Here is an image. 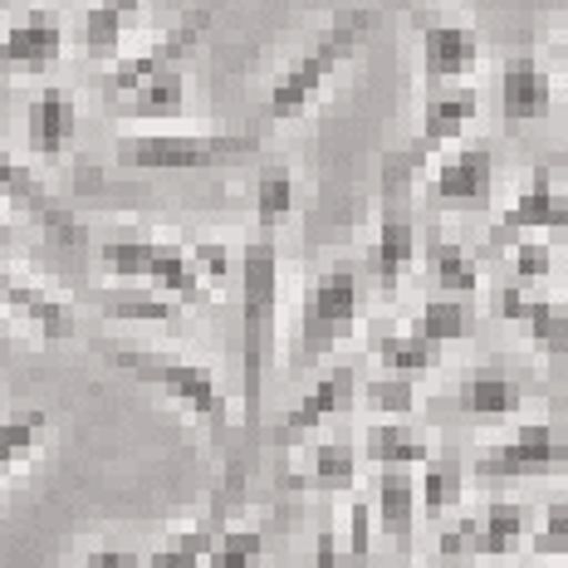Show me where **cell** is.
Wrapping results in <instances>:
<instances>
[{"label":"cell","mask_w":568,"mask_h":568,"mask_svg":"<svg viewBox=\"0 0 568 568\" xmlns=\"http://www.w3.org/2000/svg\"><path fill=\"white\" fill-rule=\"evenodd\" d=\"M275 318H280V251L275 235H255L241 251V402L245 426H260L265 373L275 358Z\"/></svg>","instance_id":"obj_1"},{"label":"cell","mask_w":568,"mask_h":568,"mask_svg":"<svg viewBox=\"0 0 568 568\" xmlns=\"http://www.w3.org/2000/svg\"><path fill=\"white\" fill-rule=\"evenodd\" d=\"M373 10L363 6H343L334 20L324 26V34L294 59L290 69L270 84V99H265V123H294L314 109V99L328 89V79L338 74L343 64L353 59V50L363 44V34L373 30Z\"/></svg>","instance_id":"obj_2"},{"label":"cell","mask_w":568,"mask_h":568,"mask_svg":"<svg viewBox=\"0 0 568 568\" xmlns=\"http://www.w3.org/2000/svg\"><path fill=\"white\" fill-rule=\"evenodd\" d=\"M103 353H109L113 368L133 373L138 383L168 393L192 422L211 426V432H226L231 402H226V393H221V383H216V373H211L206 363L182 358V353H168V348H118V343H113V348H103Z\"/></svg>","instance_id":"obj_3"},{"label":"cell","mask_w":568,"mask_h":568,"mask_svg":"<svg viewBox=\"0 0 568 568\" xmlns=\"http://www.w3.org/2000/svg\"><path fill=\"white\" fill-rule=\"evenodd\" d=\"M99 270L123 284H148L172 304H206V280L196 275L186 245L158 241V235H118L99 245Z\"/></svg>","instance_id":"obj_4"},{"label":"cell","mask_w":568,"mask_h":568,"mask_svg":"<svg viewBox=\"0 0 568 568\" xmlns=\"http://www.w3.org/2000/svg\"><path fill=\"white\" fill-rule=\"evenodd\" d=\"M260 152V133H123L113 162L133 172H206Z\"/></svg>","instance_id":"obj_5"},{"label":"cell","mask_w":568,"mask_h":568,"mask_svg":"<svg viewBox=\"0 0 568 568\" xmlns=\"http://www.w3.org/2000/svg\"><path fill=\"white\" fill-rule=\"evenodd\" d=\"M412 186H417V176L402 168L397 152H387L383 176H377V245H373V275H377V290H383L387 300L397 294V284L407 280L412 260H417Z\"/></svg>","instance_id":"obj_6"},{"label":"cell","mask_w":568,"mask_h":568,"mask_svg":"<svg viewBox=\"0 0 568 568\" xmlns=\"http://www.w3.org/2000/svg\"><path fill=\"white\" fill-rule=\"evenodd\" d=\"M358 304H363V284L353 265L324 270L310 294H304V314H300V363H324L343 338L358 324Z\"/></svg>","instance_id":"obj_7"},{"label":"cell","mask_w":568,"mask_h":568,"mask_svg":"<svg viewBox=\"0 0 568 568\" xmlns=\"http://www.w3.org/2000/svg\"><path fill=\"white\" fill-rule=\"evenodd\" d=\"M211 20H216V10L196 6V10H186L172 30H162L158 40L142 44V50L118 54L109 64V74H103V93H113V99H118V93H138L148 79L168 74V69H182L186 59H192V50L201 44V34L211 30Z\"/></svg>","instance_id":"obj_8"},{"label":"cell","mask_w":568,"mask_h":568,"mask_svg":"<svg viewBox=\"0 0 568 568\" xmlns=\"http://www.w3.org/2000/svg\"><path fill=\"white\" fill-rule=\"evenodd\" d=\"M0 201H10V206L20 211V216L30 221L34 231L44 235V241L54 245V251H69V255H84V245H89V231H84V221L74 216V211L59 201L50 186L34 176L26 162H16V158H6L0 152Z\"/></svg>","instance_id":"obj_9"},{"label":"cell","mask_w":568,"mask_h":568,"mask_svg":"<svg viewBox=\"0 0 568 568\" xmlns=\"http://www.w3.org/2000/svg\"><path fill=\"white\" fill-rule=\"evenodd\" d=\"M568 460V442L554 422H525L510 432L500 446L480 452L476 476L480 480H525V476H549Z\"/></svg>","instance_id":"obj_10"},{"label":"cell","mask_w":568,"mask_h":568,"mask_svg":"<svg viewBox=\"0 0 568 568\" xmlns=\"http://www.w3.org/2000/svg\"><path fill=\"white\" fill-rule=\"evenodd\" d=\"M539 231L564 235V245H568V192L554 182L549 168H535L529 186H519V196L510 201V211L495 221L490 251H505V245L529 241V235H539Z\"/></svg>","instance_id":"obj_11"},{"label":"cell","mask_w":568,"mask_h":568,"mask_svg":"<svg viewBox=\"0 0 568 568\" xmlns=\"http://www.w3.org/2000/svg\"><path fill=\"white\" fill-rule=\"evenodd\" d=\"M476 109H480L476 89H432L426 93L417 138H412L407 148H397L402 168H407L412 176H417L422 168H432V162L446 152V142H456L470 123H476Z\"/></svg>","instance_id":"obj_12"},{"label":"cell","mask_w":568,"mask_h":568,"mask_svg":"<svg viewBox=\"0 0 568 568\" xmlns=\"http://www.w3.org/2000/svg\"><path fill=\"white\" fill-rule=\"evenodd\" d=\"M64 54V26L54 10H26L0 34V74H50Z\"/></svg>","instance_id":"obj_13"},{"label":"cell","mask_w":568,"mask_h":568,"mask_svg":"<svg viewBox=\"0 0 568 568\" xmlns=\"http://www.w3.org/2000/svg\"><path fill=\"white\" fill-rule=\"evenodd\" d=\"M495 192V158L485 142H466L456 152H442L432 168V196L446 206H485Z\"/></svg>","instance_id":"obj_14"},{"label":"cell","mask_w":568,"mask_h":568,"mask_svg":"<svg viewBox=\"0 0 568 568\" xmlns=\"http://www.w3.org/2000/svg\"><path fill=\"white\" fill-rule=\"evenodd\" d=\"M79 138V103L64 84H44L26 109V148L40 162H59Z\"/></svg>","instance_id":"obj_15"},{"label":"cell","mask_w":568,"mask_h":568,"mask_svg":"<svg viewBox=\"0 0 568 568\" xmlns=\"http://www.w3.org/2000/svg\"><path fill=\"white\" fill-rule=\"evenodd\" d=\"M480 64V34L452 20H422V79L426 89H442L452 79L476 74Z\"/></svg>","instance_id":"obj_16"},{"label":"cell","mask_w":568,"mask_h":568,"mask_svg":"<svg viewBox=\"0 0 568 568\" xmlns=\"http://www.w3.org/2000/svg\"><path fill=\"white\" fill-rule=\"evenodd\" d=\"M495 310H500V318L525 328V338L535 343L544 358H564L568 353V310L564 304L535 300V294H525L519 284H505V290L495 294Z\"/></svg>","instance_id":"obj_17"},{"label":"cell","mask_w":568,"mask_h":568,"mask_svg":"<svg viewBox=\"0 0 568 568\" xmlns=\"http://www.w3.org/2000/svg\"><path fill=\"white\" fill-rule=\"evenodd\" d=\"M0 304H6V310L16 314L40 343H69V338H74V328H79L74 310H69L54 290H44V284H34L26 275H10L6 280V300H0Z\"/></svg>","instance_id":"obj_18"},{"label":"cell","mask_w":568,"mask_h":568,"mask_svg":"<svg viewBox=\"0 0 568 568\" xmlns=\"http://www.w3.org/2000/svg\"><path fill=\"white\" fill-rule=\"evenodd\" d=\"M235 485H241V470H231L226 490L216 495L211 515H201L196 525L172 529V535L148 554V568H206V559H211V544H216V535L226 529V505H231V490H235Z\"/></svg>","instance_id":"obj_19"},{"label":"cell","mask_w":568,"mask_h":568,"mask_svg":"<svg viewBox=\"0 0 568 568\" xmlns=\"http://www.w3.org/2000/svg\"><path fill=\"white\" fill-rule=\"evenodd\" d=\"M554 113V79L544 74V64L535 54H515L500 69V118L510 128L519 123H539Z\"/></svg>","instance_id":"obj_20"},{"label":"cell","mask_w":568,"mask_h":568,"mask_svg":"<svg viewBox=\"0 0 568 568\" xmlns=\"http://www.w3.org/2000/svg\"><path fill=\"white\" fill-rule=\"evenodd\" d=\"M353 393H358V377H353V368H328V373L310 387V393H304L290 412H284L280 436H284V442H300V436L318 432V426H324L328 417H338V412L348 407Z\"/></svg>","instance_id":"obj_21"},{"label":"cell","mask_w":568,"mask_h":568,"mask_svg":"<svg viewBox=\"0 0 568 568\" xmlns=\"http://www.w3.org/2000/svg\"><path fill=\"white\" fill-rule=\"evenodd\" d=\"M535 535L529 505L519 500H490L485 515H476V559H510L525 549V539Z\"/></svg>","instance_id":"obj_22"},{"label":"cell","mask_w":568,"mask_h":568,"mask_svg":"<svg viewBox=\"0 0 568 568\" xmlns=\"http://www.w3.org/2000/svg\"><path fill=\"white\" fill-rule=\"evenodd\" d=\"M142 0H93L84 10V59L89 64H113L123 54V34L138 20Z\"/></svg>","instance_id":"obj_23"},{"label":"cell","mask_w":568,"mask_h":568,"mask_svg":"<svg viewBox=\"0 0 568 568\" xmlns=\"http://www.w3.org/2000/svg\"><path fill=\"white\" fill-rule=\"evenodd\" d=\"M373 525L393 544H412V529H417V480L407 470H377Z\"/></svg>","instance_id":"obj_24"},{"label":"cell","mask_w":568,"mask_h":568,"mask_svg":"<svg viewBox=\"0 0 568 568\" xmlns=\"http://www.w3.org/2000/svg\"><path fill=\"white\" fill-rule=\"evenodd\" d=\"M456 407L476 422H505L525 407V387L505 373H470L456 393Z\"/></svg>","instance_id":"obj_25"},{"label":"cell","mask_w":568,"mask_h":568,"mask_svg":"<svg viewBox=\"0 0 568 568\" xmlns=\"http://www.w3.org/2000/svg\"><path fill=\"white\" fill-rule=\"evenodd\" d=\"M363 456H368L377 470H412V466L432 460V446H426V436L417 426L377 422V426H368V436H363Z\"/></svg>","instance_id":"obj_26"},{"label":"cell","mask_w":568,"mask_h":568,"mask_svg":"<svg viewBox=\"0 0 568 568\" xmlns=\"http://www.w3.org/2000/svg\"><path fill=\"white\" fill-rule=\"evenodd\" d=\"M44 432H50V417H44V412H10V417H0V485L40 452Z\"/></svg>","instance_id":"obj_27"},{"label":"cell","mask_w":568,"mask_h":568,"mask_svg":"<svg viewBox=\"0 0 568 568\" xmlns=\"http://www.w3.org/2000/svg\"><path fill=\"white\" fill-rule=\"evenodd\" d=\"M460 495H466V466H460V456L446 452V456H432V460H426L422 485H417L422 510L432 515V519H442V515H452L456 505H460Z\"/></svg>","instance_id":"obj_28"},{"label":"cell","mask_w":568,"mask_h":568,"mask_svg":"<svg viewBox=\"0 0 568 568\" xmlns=\"http://www.w3.org/2000/svg\"><path fill=\"white\" fill-rule=\"evenodd\" d=\"M304 485L324 495H353V485H358V452L348 442H318L310 452Z\"/></svg>","instance_id":"obj_29"},{"label":"cell","mask_w":568,"mask_h":568,"mask_svg":"<svg viewBox=\"0 0 568 568\" xmlns=\"http://www.w3.org/2000/svg\"><path fill=\"white\" fill-rule=\"evenodd\" d=\"M294 216V172L280 162H265L255 176V226L260 235H275L280 226H290Z\"/></svg>","instance_id":"obj_30"},{"label":"cell","mask_w":568,"mask_h":568,"mask_svg":"<svg viewBox=\"0 0 568 568\" xmlns=\"http://www.w3.org/2000/svg\"><path fill=\"white\" fill-rule=\"evenodd\" d=\"M186 113V79L182 69H168V74L148 79L138 93H128V118H142V123H172V118Z\"/></svg>","instance_id":"obj_31"},{"label":"cell","mask_w":568,"mask_h":568,"mask_svg":"<svg viewBox=\"0 0 568 568\" xmlns=\"http://www.w3.org/2000/svg\"><path fill=\"white\" fill-rule=\"evenodd\" d=\"M426 260H432V280L446 290V300H466V294L480 290V260L470 255L466 245H456V241H432Z\"/></svg>","instance_id":"obj_32"},{"label":"cell","mask_w":568,"mask_h":568,"mask_svg":"<svg viewBox=\"0 0 568 568\" xmlns=\"http://www.w3.org/2000/svg\"><path fill=\"white\" fill-rule=\"evenodd\" d=\"M412 334L426 338L432 348H446V343L470 338V310H466V300H446V294L426 300V304H422V314H417V328H412Z\"/></svg>","instance_id":"obj_33"},{"label":"cell","mask_w":568,"mask_h":568,"mask_svg":"<svg viewBox=\"0 0 568 568\" xmlns=\"http://www.w3.org/2000/svg\"><path fill=\"white\" fill-rule=\"evenodd\" d=\"M436 353H442V348H432V343L417 338V334L377 338V363L387 368V377H407V383H417L422 373L436 368Z\"/></svg>","instance_id":"obj_34"},{"label":"cell","mask_w":568,"mask_h":568,"mask_svg":"<svg viewBox=\"0 0 568 568\" xmlns=\"http://www.w3.org/2000/svg\"><path fill=\"white\" fill-rule=\"evenodd\" d=\"M260 559H265V535L255 525H231L211 544L206 568H260Z\"/></svg>","instance_id":"obj_35"},{"label":"cell","mask_w":568,"mask_h":568,"mask_svg":"<svg viewBox=\"0 0 568 568\" xmlns=\"http://www.w3.org/2000/svg\"><path fill=\"white\" fill-rule=\"evenodd\" d=\"M103 314L109 318H138V324H176L182 318V304H172V300H162V294H133V290H123V294H103Z\"/></svg>","instance_id":"obj_36"},{"label":"cell","mask_w":568,"mask_h":568,"mask_svg":"<svg viewBox=\"0 0 568 568\" xmlns=\"http://www.w3.org/2000/svg\"><path fill=\"white\" fill-rule=\"evenodd\" d=\"M529 554H535V559H549V564L568 559V495L544 510L535 535H529Z\"/></svg>","instance_id":"obj_37"},{"label":"cell","mask_w":568,"mask_h":568,"mask_svg":"<svg viewBox=\"0 0 568 568\" xmlns=\"http://www.w3.org/2000/svg\"><path fill=\"white\" fill-rule=\"evenodd\" d=\"M363 397H368L373 412H383V417H393V422H407V412L417 407V387H412L407 377H373V383L363 387Z\"/></svg>","instance_id":"obj_38"},{"label":"cell","mask_w":568,"mask_h":568,"mask_svg":"<svg viewBox=\"0 0 568 568\" xmlns=\"http://www.w3.org/2000/svg\"><path fill=\"white\" fill-rule=\"evenodd\" d=\"M510 265H515V280L519 284H539L554 275V245L544 241H515L510 245Z\"/></svg>","instance_id":"obj_39"},{"label":"cell","mask_w":568,"mask_h":568,"mask_svg":"<svg viewBox=\"0 0 568 568\" xmlns=\"http://www.w3.org/2000/svg\"><path fill=\"white\" fill-rule=\"evenodd\" d=\"M343 549H348V559L358 568L368 564V554H373V510H368L363 495L348 500V544H343Z\"/></svg>","instance_id":"obj_40"},{"label":"cell","mask_w":568,"mask_h":568,"mask_svg":"<svg viewBox=\"0 0 568 568\" xmlns=\"http://www.w3.org/2000/svg\"><path fill=\"white\" fill-rule=\"evenodd\" d=\"M186 255H192L196 275L206 280V284H221V280L231 275V251L221 241H196V245H186Z\"/></svg>","instance_id":"obj_41"},{"label":"cell","mask_w":568,"mask_h":568,"mask_svg":"<svg viewBox=\"0 0 568 568\" xmlns=\"http://www.w3.org/2000/svg\"><path fill=\"white\" fill-rule=\"evenodd\" d=\"M436 549H442V559H446V564L476 559V515H470V519H456L452 529H442V539H436Z\"/></svg>","instance_id":"obj_42"},{"label":"cell","mask_w":568,"mask_h":568,"mask_svg":"<svg viewBox=\"0 0 568 568\" xmlns=\"http://www.w3.org/2000/svg\"><path fill=\"white\" fill-rule=\"evenodd\" d=\"M314 568H358L348 559V549H343V539L334 535V529H318L314 539Z\"/></svg>","instance_id":"obj_43"},{"label":"cell","mask_w":568,"mask_h":568,"mask_svg":"<svg viewBox=\"0 0 568 568\" xmlns=\"http://www.w3.org/2000/svg\"><path fill=\"white\" fill-rule=\"evenodd\" d=\"M79 568H142V559L133 549H93V554H84V559H79Z\"/></svg>","instance_id":"obj_44"},{"label":"cell","mask_w":568,"mask_h":568,"mask_svg":"<svg viewBox=\"0 0 568 568\" xmlns=\"http://www.w3.org/2000/svg\"><path fill=\"white\" fill-rule=\"evenodd\" d=\"M559 69H564V103H568V40L559 44Z\"/></svg>","instance_id":"obj_45"},{"label":"cell","mask_w":568,"mask_h":568,"mask_svg":"<svg viewBox=\"0 0 568 568\" xmlns=\"http://www.w3.org/2000/svg\"><path fill=\"white\" fill-rule=\"evenodd\" d=\"M6 280H10V270H6V260H0V300H6Z\"/></svg>","instance_id":"obj_46"},{"label":"cell","mask_w":568,"mask_h":568,"mask_svg":"<svg viewBox=\"0 0 568 568\" xmlns=\"http://www.w3.org/2000/svg\"><path fill=\"white\" fill-rule=\"evenodd\" d=\"M544 568H568V559H559V564H544Z\"/></svg>","instance_id":"obj_47"}]
</instances>
